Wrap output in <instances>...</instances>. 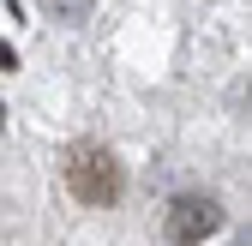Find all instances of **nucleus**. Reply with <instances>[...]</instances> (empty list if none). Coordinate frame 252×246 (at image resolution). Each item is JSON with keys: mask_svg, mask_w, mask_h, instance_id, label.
<instances>
[{"mask_svg": "<svg viewBox=\"0 0 252 246\" xmlns=\"http://www.w3.org/2000/svg\"><path fill=\"white\" fill-rule=\"evenodd\" d=\"M60 180H66V192H72L78 204H90V210H102V204H114V198L126 192L120 156H114L108 144H96V138L66 144V156H60Z\"/></svg>", "mask_w": 252, "mask_h": 246, "instance_id": "obj_1", "label": "nucleus"}, {"mask_svg": "<svg viewBox=\"0 0 252 246\" xmlns=\"http://www.w3.org/2000/svg\"><path fill=\"white\" fill-rule=\"evenodd\" d=\"M222 234V204L210 192H180L168 210H162V240L168 246H204Z\"/></svg>", "mask_w": 252, "mask_h": 246, "instance_id": "obj_2", "label": "nucleus"}, {"mask_svg": "<svg viewBox=\"0 0 252 246\" xmlns=\"http://www.w3.org/2000/svg\"><path fill=\"white\" fill-rule=\"evenodd\" d=\"M48 6H54V12H66L72 24H78V18H90V0H48Z\"/></svg>", "mask_w": 252, "mask_h": 246, "instance_id": "obj_3", "label": "nucleus"}]
</instances>
